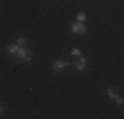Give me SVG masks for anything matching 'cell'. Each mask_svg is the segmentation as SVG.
Listing matches in <instances>:
<instances>
[{
	"label": "cell",
	"instance_id": "1",
	"mask_svg": "<svg viewBox=\"0 0 124 119\" xmlns=\"http://www.w3.org/2000/svg\"><path fill=\"white\" fill-rule=\"evenodd\" d=\"M16 57L20 58V60H24V61H31L32 60V52L28 49V48L21 46V48H19V50H17Z\"/></svg>",
	"mask_w": 124,
	"mask_h": 119
},
{
	"label": "cell",
	"instance_id": "2",
	"mask_svg": "<svg viewBox=\"0 0 124 119\" xmlns=\"http://www.w3.org/2000/svg\"><path fill=\"white\" fill-rule=\"evenodd\" d=\"M71 31H73V33H78V34H86L87 33V28L79 21L71 24Z\"/></svg>",
	"mask_w": 124,
	"mask_h": 119
},
{
	"label": "cell",
	"instance_id": "3",
	"mask_svg": "<svg viewBox=\"0 0 124 119\" xmlns=\"http://www.w3.org/2000/svg\"><path fill=\"white\" fill-rule=\"evenodd\" d=\"M86 64H87V58H86V57H81L78 62H74L75 68H77L78 70H83L85 68H86Z\"/></svg>",
	"mask_w": 124,
	"mask_h": 119
},
{
	"label": "cell",
	"instance_id": "4",
	"mask_svg": "<svg viewBox=\"0 0 124 119\" xmlns=\"http://www.w3.org/2000/svg\"><path fill=\"white\" fill-rule=\"evenodd\" d=\"M19 45L17 44H11V45H8V53H9L11 56H13V57H16V53H17V50H19Z\"/></svg>",
	"mask_w": 124,
	"mask_h": 119
},
{
	"label": "cell",
	"instance_id": "5",
	"mask_svg": "<svg viewBox=\"0 0 124 119\" xmlns=\"http://www.w3.org/2000/svg\"><path fill=\"white\" fill-rule=\"evenodd\" d=\"M63 68H65V62L61 61V60H58V61H55L54 64H53V70L54 71H61Z\"/></svg>",
	"mask_w": 124,
	"mask_h": 119
},
{
	"label": "cell",
	"instance_id": "6",
	"mask_svg": "<svg viewBox=\"0 0 124 119\" xmlns=\"http://www.w3.org/2000/svg\"><path fill=\"white\" fill-rule=\"evenodd\" d=\"M107 95H108V98H110V99H116V98H117V94H116V91H115L114 90V89H108V90H107Z\"/></svg>",
	"mask_w": 124,
	"mask_h": 119
},
{
	"label": "cell",
	"instance_id": "7",
	"mask_svg": "<svg viewBox=\"0 0 124 119\" xmlns=\"http://www.w3.org/2000/svg\"><path fill=\"white\" fill-rule=\"evenodd\" d=\"M86 19H87V16H86V13H85V12H79V13L77 15V20H78L79 23L85 21Z\"/></svg>",
	"mask_w": 124,
	"mask_h": 119
},
{
	"label": "cell",
	"instance_id": "8",
	"mask_svg": "<svg viewBox=\"0 0 124 119\" xmlns=\"http://www.w3.org/2000/svg\"><path fill=\"white\" fill-rule=\"evenodd\" d=\"M16 44H17L19 46H24V45H25V38H24V37H19V38L16 40Z\"/></svg>",
	"mask_w": 124,
	"mask_h": 119
},
{
	"label": "cell",
	"instance_id": "9",
	"mask_svg": "<svg viewBox=\"0 0 124 119\" xmlns=\"http://www.w3.org/2000/svg\"><path fill=\"white\" fill-rule=\"evenodd\" d=\"M71 54L78 57V56H81V50H79L78 48H73V49H71Z\"/></svg>",
	"mask_w": 124,
	"mask_h": 119
},
{
	"label": "cell",
	"instance_id": "10",
	"mask_svg": "<svg viewBox=\"0 0 124 119\" xmlns=\"http://www.w3.org/2000/svg\"><path fill=\"white\" fill-rule=\"evenodd\" d=\"M115 101H116V102H117V105H119V106H123V103H124L123 98H119V97H117V98H116V99H115Z\"/></svg>",
	"mask_w": 124,
	"mask_h": 119
},
{
	"label": "cell",
	"instance_id": "11",
	"mask_svg": "<svg viewBox=\"0 0 124 119\" xmlns=\"http://www.w3.org/2000/svg\"><path fill=\"white\" fill-rule=\"evenodd\" d=\"M71 65H73V62H70V61H66V62H65V68H66V66H71Z\"/></svg>",
	"mask_w": 124,
	"mask_h": 119
},
{
	"label": "cell",
	"instance_id": "12",
	"mask_svg": "<svg viewBox=\"0 0 124 119\" xmlns=\"http://www.w3.org/2000/svg\"><path fill=\"white\" fill-rule=\"evenodd\" d=\"M1 112H3V106L0 105V114H1Z\"/></svg>",
	"mask_w": 124,
	"mask_h": 119
}]
</instances>
